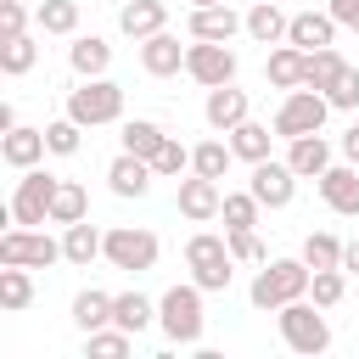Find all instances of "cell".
<instances>
[{
	"label": "cell",
	"mask_w": 359,
	"mask_h": 359,
	"mask_svg": "<svg viewBox=\"0 0 359 359\" xmlns=\"http://www.w3.org/2000/svg\"><path fill=\"white\" fill-rule=\"evenodd\" d=\"M163 331L174 342H196L202 337V286H174L163 292Z\"/></svg>",
	"instance_id": "obj_9"
},
{
	"label": "cell",
	"mask_w": 359,
	"mask_h": 359,
	"mask_svg": "<svg viewBox=\"0 0 359 359\" xmlns=\"http://www.w3.org/2000/svg\"><path fill=\"white\" fill-rule=\"evenodd\" d=\"M90 353H95V359L129 353V331H123V325H118V331H90Z\"/></svg>",
	"instance_id": "obj_42"
},
{
	"label": "cell",
	"mask_w": 359,
	"mask_h": 359,
	"mask_svg": "<svg viewBox=\"0 0 359 359\" xmlns=\"http://www.w3.org/2000/svg\"><path fill=\"white\" fill-rule=\"evenodd\" d=\"M325 101H331V107H359V73L348 67V73H342V79L325 90Z\"/></svg>",
	"instance_id": "obj_43"
},
{
	"label": "cell",
	"mask_w": 359,
	"mask_h": 359,
	"mask_svg": "<svg viewBox=\"0 0 359 359\" xmlns=\"http://www.w3.org/2000/svg\"><path fill=\"white\" fill-rule=\"evenodd\" d=\"M185 163H191V151H185L180 140H163V146L151 151V168H157V174H185Z\"/></svg>",
	"instance_id": "obj_41"
},
{
	"label": "cell",
	"mask_w": 359,
	"mask_h": 359,
	"mask_svg": "<svg viewBox=\"0 0 359 359\" xmlns=\"http://www.w3.org/2000/svg\"><path fill=\"white\" fill-rule=\"evenodd\" d=\"M303 73H309V50H297L292 39L269 50V84H280V90H297V84H303Z\"/></svg>",
	"instance_id": "obj_20"
},
{
	"label": "cell",
	"mask_w": 359,
	"mask_h": 359,
	"mask_svg": "<svg viewBox=\"0 0 359 359\" xmlns=\"http://www.w3.org/2000/svg\"><path fill=\"white\" fill-rule=\"evenodd\" d=\"M107 320H112V292L90 286V292H79V297H73V325H84V331H101Z\"/></svg>",
	"instance_id": "obj_26"
},
{
	"label": "cell",
	"mask_w": 359,
	"mask_h": 359,
	"mask_svg": "<svg viewBox=\"0 0 359 359\" xmlns=\"http://www.w3.org/2000/svg\"><path fill=\"white\" fill-rule=\"evenodd\" d=\"M325 112H331V101L320 95V90H292L280 107H275V135H286V140H297V135H320V123H325Z\"/></svg>",
	"instance_id": "obj_4"
},
{
	"label": "cell",
	"mask_w": 359,
	"mask_h": 359,
	"mask_svg": "<svg viewBox=\"0 0 359 359\" xmlns=\"http://www.w3.org/2000/svg\"><path fill=\"white\" fill-rule=\"evenodd\" d=\"M292 180H297L292 163H275V157L252 163V196L269 202V208H286V202H292Z\"/></svg>",
	"instance_id": "obj_11"
},
{
	"label": "cell",
	"mask_w": 359,
	"mask_h": 359,
	"mask_svg": "<svg viewBox=\"0 0 359 359\" xmlns=\"http://www.w3.org/2000/svg\"><path fill=\"white\" fill-rule=\"evenodd\" d=\"M163 140H168V135H163L151 118H135V123H123V151H135V157H151Z\"/></svg>",
	"instance_id": "obj_34"
},
{
	"label": "cell",
	"mask_w": 359,
	"mask_h": 359,
	"mask_svg": "<svg viewBox=\"0 0 359 359\" xmlns=\"http://www.w3.org/2000/svg\"><path fill=\"white\" fill-rule=\"evenodd\" d=\"M309 280H314L309 258H264V269H258V280H252V303H258V309H280V303L303 297Z\"/></svg>",
	"instance_id": "obj_1"
},
{
	"label": "cell",
	"mask_w": 359,
	"mask_h": 359,
	"mask_svg": "<svg viewBox=\"0 0 359 359\" xmlns=\"http://www.w3.org/2000/svg\"><path fill=\"white\" fill-rule=\"evenodd\" d=\"M258 196H252V185L247 191H224V202H219V219H224V230H252L258 224Z\"/></svg>",
	"instance_id": "obj_24"
},
{
	"label": "cell",
	"mask_w": 359,
	"mask_h": 359,
	"mask_svg": "<svg viewBox=\"0 0 359 359\" xmlns=\"http://www.w3.org/2000/svg\"><path fill=\"white\" fill-rule=\"evenodd\" d=\"M342 73H348L342 50H337V45H320V50H309V73H303V84H309V90H331Z\"/></svg>",
	"instance_id": "obj_22"
},
{
	"label": "cell",
	"mask_w": 359,
	"mask_h": 359,
	"mask_svg": "<svg viewBox=\"0 0 359 359\" xmlns=\"http://www.w3.org/2000/svg\"><path fill=\"white\" fill-rule=\"evenodd\" d=\"M45 151H50L45 146V129H6V140H0V157L11 168H34Z\"/></svg>",
	"instance_id": "obj_18"
},
{
	"label": "cell",
	"mask_w": 359,
	"mask_h": 359,
	"mask_svg": "<svg viewBox=\"0 0 359 359\" xmlns=\"http://www.w3.org/2000/svg\"><path fill=\"white\" fill-rule=\"evenodd\" d=\"M56 258H67V252H62V241H50V236H45V230H34V224H17V230H6V236H0V264L45 269V264H56Z\"/></svg>",
	"instance_id": "obj_6"
},
{
	"label": "cell",
	"mask_w": 359,
	"mask_h": 359,
	"mask_svg": "<svg viewBox=\"0 0 359 359\" xmlns=\"http://www.w3.org/2000/svg\"><path fill=\"white\" fill-rule=\"evenodd\" d=\"M191 6H219V0H191Z\"/></svg>",
	"instance_id": "obj_48"
},
{
	"label": "cell",
	"mask_w": 359,
	"mask_h": 359,
	"mask_svg": "<svg viewBox=\"0 0 359 359\" xmlns=\"http://www.w3.org/2000/svg\"><path fill=\"white\" fill-rule=\"evenodd\" d=\"M286 39H292L297 50H320V45L337 39V17H331V11H303V17L286 22Z\"/></svg>",
	"instance_id": "obj_14"
},
{
	"label": "cell",
	"mask_w": 359,
	"mask_h": 359,
	"mask_svg": "<svg viewBox=\"0 0 359 359\" xmlns=\"http://www.w3.org/2000/svg\"><path fill=\"white\" fill-rule=\"evenodd\" d=\"M185 73L196 79V84H230L236 79V50L224 45V39H196V45H185Z\"/></svg>",
	"instance_id": "obj_7"
},
{
	"label": "cell",
	"mask_w": 359,
	"mask_h": 359,
	"mask_svg": "<svg viewBox=\"0 0 359 359\" xmlns=\"http://www.w3.org/2000/svg\"><path fill=\"white\" fill-rule=\"evenodd\" d=\"M185 264H191V275H196V286L202 292H224L230 286V241L224 236H213V230H196L191 241H185Z\"/></svg>",
	"instance_id": "obj_2"
},
{
	"label": "cell",
	"mask_w": 359,
	"mask_h": 359,
	"mask_svg": "<svg viewBox=\"0 0 359 359\" xmlns=\"http://www.w3.org/2000/svg\"><path fill=\"white\" fill-rule=\"evenodd\" d=\"M28 297H34L28 264H6L0 269V309H28Z\"/></svg>",
	"instance_id": "obj_30"
},
{
	"label": "cell",
	"mask_w": 359,
	"mask_h": 359,
	"mask_svg": "<svg viewBox=\"0 0 359 359\" xmlns=\"http://www.w3.org/2000/svg\"><path fill=\"white\" fill-rule=\"evenodd\" d=\"M146 320H151V297H146V292H118V297H112V325H123V331L135 337Z\"/></svg>",
	"instance_id": "obj_29"
},
{
	"label": "cell",
	"mask_w": 359,
	"mask_h": 359,
	"mask_svg": "<svg viewBox=\"0 0 359 359\" xmlns=\"http://www.w3.org/2000/svg\"><path fill=\"white\" fill-rule=\"evenodd\" d=\"M50 219H56V224H79V219H84V185H79V180H62V185H56Z\"/></svg>",
	"instance_id": "obj_32"
},
{
	"label": "cell",
	"mask_w": 359,
	"mask_h": 359,
	"mask_svg": "<svg viewBox=\"0 0 359 359\" xmlns=\"http://www.w3.org/2000/svg\"><path fill=\"white\" fill-rule=\"evenodd\" d=\"M286 163H292L297 174H314V180H320V174L331 168V146H325L320 135H297V140H292V157H286Z\"/></svg>",
	"instance_id": "obj_23"
},
{
	"label": "cell",
	"mask_w": 359,
	"mask_h": 359,
	"mask_svg": "<svg viewBox=\"0 0 359 359\" xmlns=\"http://www.w3.org/2000/svg\"><path fill=\"white\" fill-rule=\"evenodd\" d=\"M247 34H252L258 45H275V39H286V17H280V6H275V0H258V6L247 11Z\"/></svg>",
	"instance_id": "obj_27"
},
{
	"label": "cell",
	"mask_w": 359,
	"mask_h": 359,
	"mask_svg": "<svg viewBox=\"0 0 359 359\" xmlns=\"http://www.w3.org/2000/svg\"><path fill=\"white\" fill-rule=\"evenodd\" d=\"M230 157H236V151H230L224 140H202V146L191 151V168H196V174H208V180H224Z\"/></svg>",
	"instance_id": "obj_35"
},
{
	"label": "cell",
	"mask_w": 359,
	"mask_h": 359,
	"mask_svg": "<svg viewBox=\"0 0 359 359\" xmlns=\"http://www.w3.org/2000/svg\"><path fill=\"white\" fill-rule=\"evenodd\" d=\"M309 292H314V303H320V309H331V303H342V292H348V275H342V264H337V269H314V280H309Z\"/></svg>",
	"instance_id": "obj_38"
},
{
	"label": "cell",
	"mask_w": 359,
	"mask_h": 359,
	"mask_svg": "<svg viewBox=\"0 0 359 359\" xmlns=\"http://www.w3.org/2000/svg\"><path fill=\"white\" fill-rule=\"evenodd\" d=\"M107 258L118 269H151L157 264V236L135 230V224H118V230H107Z\"/></svg>",
	"instance_id": "obj_10"
},
{
	"label": "cell",
	"mask_w": 359,
	"mask_h": 359,
	"mask_svg": "<svg viewBox=\"0 0 359 359\" xmlns=\"http://www.w3.org/2000/svg\"><path fill=\"white\" fill-rule=\"evenodd\" d=\"M280 337H286V348L292 353H325L331 348V325H325V314H320V303L309 309V303H280Z\"/></svg>",
	"instance_id": "obj_3"
},
{
	"label": "cell",
	"mask_w": 359,
	"mask_h": 359,
	"mask_svg": "<svg viewBox=\"0 0 359 359\" xmlns=\"http://www.w3.org/2000/svg\"><path fill=\"white\" fill-rule=\"evenodd\" d=\"M241 118H247V90L213 84V90H208V123H213V129H236Z\"/></svg>",
	"instance_id": "obj_17"
},
{
	"label": "cell",
	"mask_w": 359,
	"mask_h": 359,
	"mask_svg": "<svg viewBox=\"0 0 359 359\" xmlns=\"http://www.w3.org/2000/svg\"><path fill=\"white\" fill-rule=\"evenodd\" d=\"M320 196L337 213H359V168H325L320 174Z\"/></svg>",
	"instance_id": "obj_19"
},
{
	"label": "cell",
	"mask_w": 359,
	"mask_h": 359,
	"mask_svg": "<svg viewBox=\"0 0 359 359\" xmlns=\"http://www.w3.org/2000/svg\"><path fill=\"white\" fill-rule=\"evenodd\" d=\"M140 67L151 73V79H163V73H174V67H185V45L174 39V34H146V45H140Z\"/></svg>",
	"instance_id": "obj_15"
},
{
	"label": "cell",
	"mask_w": 359,
	"mask_h": 359,
	"mask_svg": "<svg viewBox=\"0 0 359 359\" xmlns=\"http://www.w3.org/2000/svg\"><path fill=\"white\" fill-rule=\"evenodd\" d=\"M219 202H224V196H219V180H208V174H196V168H191V180H180V213H185V219L202 224V219L219 213Z\"/></svg>",
	"instance_id": "obj_12"
},
{
	"label": "cell",
	"mask_w": 359,
	"mask_h": 359,
	"mask_svg": "<svg viewBox=\"0 0 359 359\" xmlns=\"http://www.w3.org/2000/svg\"><path fill=\"white\" fill-rule=\"evenodd\" d=\"M79 129H84V123H79L73 112H67V118H56V123H45V146H50V151H62V157H67V151H79Z\"/></svg>",
	"instance_id": "obj_39"
},
{
	"label": "cell",
	"mask_w": 359,
	"mask_h": 359,
	"mask_svg": "<svg viewBox=\"0 0 359 359\" xmlns=\"http://www.w3.org/2000/svg\"><path fill=\"white\" fill-rule=\"evenodd\" d=\"M342 151H348V163H359V123L342 135Z\"/></svg>",
	"instance_id": "obj_46"
},
{
	"label": "cell",
	"mask_w": 359,
	"mask_h": 359,
	"mask_svg": "<svg viewBox=\"0 0 359 359\" xmlns=\"http://www.w3.org/2000/svg\"><path fill=\"white\" fill-rule=\"evenodd\" d=\"M22 22H28L22 0H0V34H22Z\"/></svg>",
	"instance_id": "obj_44"
},
{
	"label": "cell",
	"mask_w": 359,
	"mask_h": 359,
	"mask_svg": "<svg viewBox=\"0 0 359 359\" xmlns=\"http://www.w3.org/2000/svg\"><path fill=\"white\" fill-rule=\"evenodd\" d=\"M107 56H112V50H107V39H95V34H90V39H73V50H67L73 73H84V79H95V73L107 67Z\"/></svg>",
	"instance_id": "obj_31"
},
{
	"label": "cell",
	"mask_w": 359,
	"mask_h": 359,
	"mask_svg": "<svg viewBox=\"0 0 359 359\" xmlns=\"http://www.w3.org/2000/svg\"><path fill=\"white\" fill-rule=\"evenodd\" d=\"M62 252H67V264H90L95 252H107V236L95 230V224H67V236H62Z\"/></svg>",
	"instance_id": "obj_25"
},
{
	"label": "cell",
	"mask_w": 359,
	"mask_h": 359,
	"mask_svg": "<svg viewBox=\"0 0 359 359\" xmlns=\"http://www.w3.org/2000/svg\"><path fill=\"white\" fill-rule=\"evenodd\" d=\"M342 269H353V275H359V241H348V247H342Z\"/></svg>",
	"instance_id": "obj_47"
},
{
	"label": "cell",
	"mask_w": 359,
	"mask_h": 359,
	"mask_svg": "<svg viewBox=\"0 0 359 359\" xmlns=\"http://www.w3.org/2000/svg\"><path fill=\"white\" fill-rule=\"evenodd\" d=\"M331 17L348 22V28H359V0H331Z\"/></svg>",
	"instance_id": "obj_45"
},
{
	"label": "cell",
	"mask_w": 359,
	"mask_h": 359,
	"mask_svg": "<svg viewBox=\"0 0 359 359\" xmlns=\"http://www.w3.org/2000/svg\"><path fill=\"white\" fill-rule=\"evenodd\" d=\"M118 22H123V34H135V39H146V34H157V28L168 22V11H163V0H123V11H118Z\"/></svg>",
	"instance_id": "obj_21"
},
{
	"label": "cell",
	"mask_w": 359,
	"mask_h": 359,
	"mask_svg": "<svg viewBox=\"0 0 359 359\" xmlns=\"http://www.w3.org/2000/svg\"><path fill=\"white\" fill-rule=\"evenodd\" d=\"M224 241H230V258H236V264H264V241H258V230H230Z\"/></svg>",
	"instance_id": "obj_40"
},
{
	"label": "cell",
	"mask_w": 359,
	"mask_h": 359,
	"mask_svg": "<svg viewBox=\"0 0 359 359\" xmlns=\"http://www.w3.org/2000/svg\"><path fill=\"white\" fill-rule=\"evenodd\" d=\"M0 67L6 73H28L34 67V39L28 34H0Z\"/></svg>",
	"instance_id": "obj_36"
},
{
	"label": "cell",
	"mask_w": 359,
	"mask_h": 359,
	"mask_svg": "<svg viewBox=\"0 0 359 359\" xmlns=\"http://www.w3.org/2000/svg\"><path fill=\"white\" fill-rule=\"evenodd\" d=\"M34 17H39L45 34H73V28H79V0H45Z\"/></svg>",
	"instance_id": "obj_33"
},
{
	"label": "cell",
	"mask_w": 359,
	"mask_h": 359,
	"mask_svg": "<svg viewBox=\"0 0 359 359\" xmlns=\"http://www.w3.org/2000/svg\"><path fill=\"white\" fill-rule=\"evenodd\" d=\"M303 258H309V269H337V264H342V241L325 236V230H314V236L303 241Z\"/></svg>",
	"instance_id": "obj_37"
},
{
	"label": "cell",
	"mask_w": 359,
	"mask_h": 359,
	"mask_svg": "<svg viewBox=\"0 0 359 359\" xmlns=\"http://www.w3.org/2000/svg\"><path fill=\"white\" fill-rule=\"evenodd\" d=\"M67 112H73L79 123H90V129H95V123H112V118L123 112V90L95 73V79H84V84L67 95Z\"/></svg>",
	"instance_id": "obj_5"
},
{
	"label": "cell",
	"mask_w": 359,
	"mask_h": 359,
	"mask_svg": "<svg viewBox=\"0 0 359 359\" xmlns=\"http://www.w3.org/2000/svg\"><path fill=\"white\" fill-rule=\"evenodd\" d=\"M230 151L247 157V163H264V157H269V129L252 123V118H241V123L230 129Z\"/></svg>",
	"instance_id": "obj_28"
},
{
	"label": "cell",
	"mask_w": 359,
	"mask_h": 359,
	"mask_svg": "<svg viewBox=\"0 0 359 359\" xmlns=\"http://www.w3.org/2000/svg\"><path fill=\"white\" fill-rule=\"evenodd\" d=\"M151 157H135V151H123V157H112V168H107V180H112V191L118 196H146V185H151Z\"/></svg>",
	"instance_id": "obj_16"
},
{
	"label": "cell",
	"mask_w": 359,
	"mask_h": 359,
	"mask_svg": "<svg viewBox=\"0 0 359 359\" xmlns=\"http://www.w3.org/2000/svg\"><path fill=\"white\" fill-rule=\"evenodd\" d=\"M56 174H39V168H28L22 180H17V191H11V219L17 224H45L50 219V196H56Z\"/></svg>",
	"instance_id": "obj_8"
},
{
	"label": "cell",
	"mask_w": 359,
	"mask_h": 359,
	"mask_svg": "<svg viewBox=\"0 0 359 359\" xmlns=\"http://www.w3.org/2000/svg\"><path fill=\"white\" fill-rule=\"evenodd\" d=\"M185 28H191V39H230L236 28H247V17H236V11L219 0V6H191V22H185Z\"/></svg>",
	"instance_id": "obj_13"
}]
</instances>
